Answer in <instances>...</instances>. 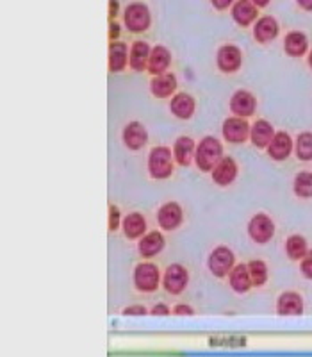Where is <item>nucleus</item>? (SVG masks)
<instances>
[{
	"instance_id": "nucleus-8",
	"label": "nucleus",
	"mask_w": 312,
	"mask_h": 357,
	"mask_svg": "<svg viewBox=\"0 0 312 357\" xmlns=\"http://www.w3.org/2000/svg\"><path fill=\"white\" fill-rule=\"evenodd\" d=\"M250 130L251 126L248 123L247 118L241 116H228L225 118V122L221 126V134L223 139L232 145H243L250 139Z\"/></svg>"
},
{
	"instance_id": "nucleus-24",
	"label": "nucleus",
	"mask_w": 312,
	"mask_h": 357,
	"mask_svg": "<svg viewBox=\"0 0 312 357\" xmlns=\"http://www.w3.org/2000/svg\"><path fill=\"white\" fill-rule=\"evenodd\" d=\"M130 49L127 43L116 40L109 41V59H107V66H109L111 73H120L129 66Z\"/></svg>"
},
{
	"instance_id": "nucleus-2",
	"label": "nucleus",
	"mask_w": 312,
	"mask_h": 357,
	"mask_svg": "<svg viewBox=\"0 0 312 357\" xmlns=\"http://www.w3.org/2000/svg\"><path fill=\"white\" fill-rule=\"evenodd\" d=\"M173 151L170 146L157 145L148 152L146 159V170L154 181H166L173 175Z\"/></svg>"
},
{
	"instance_id": "nucleus-10",
	"label": "nucleus",
	"mask_w": 312,
	"mask_h": 357,
	"mask_svg": "<svg viewBox=\"0 0 312 357\" xmlns=\"http://www.w3.org/2000/svg\"><path fill=\"white\" fill-rule=\"evenodd\" d=\"M184 223V211L182 206L175 200H170V202L162 204L157 211V225L161 231H177L180 225Z\"/></svg>"
},
{
	"instance_id": "nucleus-41",
	"label": "nucleus",
	"mask_w": 312,
	"mask_h": 357,
	"mask_svg": "<svg viewBox=\"0 0 312 357\" xmlns=\"http://www.w3.org/2000/svg\"><path fill=\"white\" fill-rule=\"evenodd\" d=\"M296 4H298L300 9H304V11L312 13V0H296Z\"/></svg>"
},
{
	"instance_id": "nucleus-19",
	"label": "nucleus",
	"mask_w": 312,
	"mask_h": 357,
	"mask_svg": "<svg viewBox=\"0 0 312 357\" xmlns=\"http://www.w3.org/2000/svg\"><path fill=\"white\" fill-rule=\"evenodd\" d=\"M232 20L240 27H250L259 20V8L251 0H235L231 8Z\"/></svg>"
},
{
	"instance_id": "nucleus-4",
	"label": "nucleus",
	"mask_w": 312,
	"mask_h": 357,
	"mask_svg": "<svg viewBox=\"0 0 312 357\" xmlns=\"http://www.w3.org/2000/svg\"><path fill=\"white\" fill-rule=\"evenodd\" d=\"M123 25L129 29L130 33L139 34L146 33L152 25V13L150 8L145 2H130L122 15Z\"/></svg>"
},
{
	"instance_id": "nucleus-14",
	"label": "nucleus",
	"mask_w": 312,
	"mask_h": 357,
	"mask_svg": "<svg viewBox=\"0 0 312 357\" xmlns=\"http://www.w3.org/2000/svg\"><path fill=\"white\" fill-rule=\"evenodd\" d=\"M240 175V165L231 155H223L221 161L214 167V170L211 172L212 183L219 188H227L231 184L235 183V178Z\"/></svg>"
},
{
	"instance_id": "nucleus-21",
	"label": "nucleus",
	"mask_w": 312,
	"mask_h": 357,
	"mask_svg": "<svg viewBox=\"0 0 312 357\" xmlns=\"http://www.w3.org/2000/svg\"><path fill=\"white\" fill-rule=\"evenodd\" d=\"M276 134L275 127H273L272 122H267L264 118H259L254 122L250 130V142L256 149H260V151H266L267 145L272 143L273 136Z\"/></svg>"
},
{
	"instance_id": "nucleus-39",
	"label": "nucleus",
	"mask_w": 312,
	"mask_h": 357,
	"mask_svg": "<svg viewBox=\"0 0 312 357\" xmlns=\"http://www.w3.org/2000/svg\"><path fill=\"white\" fill-rule=\"evenodd\" d=\"M122 33V25L118 24V22L111 20L109 22V41H116L118 36Z\"/></svg>"
},
{
	"instance_id": "nucleus-30",
	"label": "nucleus",
	"mask_w": 312,
	"mask_h": 357,
	"mask_svg": "<svg viewBox=\"0 0 312 357\" xmlns=\"http://www.w3.org/2000/svg\"><path fill=\"white\" fill-rule=\"evenodd\" d=\"M292 193L298 199H312V172L302 170L292 178Z\"/></svg>"
},
{
	"instance_id": "nucleus-32",
	"label": "nucleus",
	"mask_w": 312,
	"mask_h": 357,
	"mask_svg": "<svg viewBox=\"0 0 312 357\" xmlns=\"http://www.w3.org/2000/svg\"><path fill=\"white\" fill-rule=\"evenodd\" d=\"M248 270H250L251 282H254V288H263L264 284L270 279V270H267L266 261L263 259H251L248 261Z\"/></svg>"
},
{
	"instance_id": "nucleus-36",
	"label": "nucleus",
	"mask_w": 312,
	"mask_h": 357,
	"mask_svg": "<svg viewBox=\"0 0 312 357\" xmlns=\"http://www.w3.org/2000/svg\"><path fill=\"white\" fill-rule=\"evenodd\" d=\"M171 309H173L175 317H195L196 314L195 307L189 304H177L175 307H171Z\"/></svg>"
},
{
	"instance_id": "nucleus-1",
	"label": "nucleus",
	"mask_w": 312,
	"mask_h": 357,
	"mask_svg": "<svg viewBox=\"0 0 312 357\" xmlns=\"http://www.w3.org/2000/svg\"><path fill=\"white\" fill-rule=\"evenodd\" d=\"M225 155L223 151V143L216 136H203L196 145L195 165L203 174H211L214 167Z\"/></svg>"
},
{
	"instance_id": "nucleus-35",
	"label": "nucleus",
	"mask_w": 312,
	"mask_h": 357,
	"mask_svg": "<svg viewBox=\"0 0 312 357\" xmlns=\"http://www.w3.org/2000/svg\"><path fill=\"white\" fill-rule=\"evenodd\" d=\"M300 272L305 279L312 280V248H309L305 257L300 261Z\"/></svg>"
},
{
	"instance_id": "nucleus-16",
	"label": "nucleus",
	"mask_w": 312,
	"mask_h": 357,
	"mask_svg": "<svg viewBox=\"0 0 312 357\" xmlns=\"http://www.w3.org/2000/svg\"><path fill=\"white\" fill-rule=\"evenodd\" d=\"M170 111L178 120H191L196 113V98L187 91H178L170 98Z\"/></svg>"
},
{
	"instance_id": "nucleus-28",
	"label": "nucleus",
	"mask_w": 312,
	"mask_h": 357,
	"mask_svg": "<svg viewBox=\"0 0 312 357\" xmlns=\"http://www.w3.org/2000/svg\"><path fill=\"white\" fill-rule=\"evenodd\" d=\"M284 52L289 57H304L309 54V38L302 31H289L284 38Z\"/></svg>"
},
{
	"instance_id": "nucleus-15",
	"label": "nucleus",
	"mask_w": 312,
	"mask_h": 357,
	"mask_svg": "<svg viewBox=\"0 0 312 357\" xmlns=\"http://www.w3.org/2000/svg\"><path fill=\"white\" fill-rule=\"evenodd\" d=\"M122 142L123 145L132 152H138L141 149H145L146 143H148V130L138 120H132V122L127 123L122 130Z\"/></svg>"
},
{
	"instance_id": "nucleus-38",
	"label": "nucleus",
	"mask_w": 312,
	"mask_h": 357,
	"mask_svg": "<svg viewBox=\"0 0 312 357\" xmlns=\"http://www.w3.org/2000/svg\"><path fill=\"white\" fill-rule=\"evenodd\" d=\"M209 2L216 11H227L235 4V0H209Z\"/></svg>"
},
{
	"instance_id": "nucleus-26",
	"label": "nucleus",
	"mask_w": 312,
	"mask_h": 357,
	"mask_svg": "<svg viewBox=\"0 0 312 357\" xmlns=\"http://www.w3.org/2000/svg\"><path fill=\"white\" fill-rule=\"evenodd\" d=\"M152 47L146 41H134L130 47V57H129V66L132 72L143 73L148 70V61H150Z\"/></svg>"
},
{
	"instance_id": "nucleus-11",
	"label": "nucleus",
	"mask_w": 312,
	"mask_h": 357,
	"mask_svg": "<svg viewBox=\"0 0 312 357\" xmlns=\"http://www.w3.org/2000/svg\"><path fill=\"white\" fill-rule=\"evenodd\" d=\"M266 152L267 158L272 159V161H288V159L291 158L292 152H295V139H292L291 134L286 132V130H276L272 143L267 145Z\"/></svg>"
},
{
	"instance_id": "nucleus-33",
	"label": "nucleus",
	"mask_w": 312,
	"mask_h": 357,
	"mask_svg": "<svg viewBox=\"0 0 312 357\" xmlns=\"http://www.w3.org/2000/svg\"><path fill=\"white\" fill-rule=\"evenodd\" d=\"M123 216L120 207L114 206V204H109V216H107V227H109V232H116L118 229H122Z\"/></svg>"
},
{
	"instance_id": "nucleus-17",
	"label": "nucleus",
	"mask_w": 312,
	"mask_h": 357,
	"mask_svg": "<svg viewBox=\"0 0 312 357\" xmlns=\"http://www.w3.org/2000/svg\"><path fill=\"white\" fill-rule=\"evenodd\" d=\"M138 241V254L143 259H152V257L159 256L166 247V238L161 231H148Z\"/></svg>"
},
{
	"instance_id": "nucleus-34",
	"label": "nucleus",
	"mask_w": 312,
	"mask_h": 357,
	"mask_svg": "<svg viewBox=\"0 0 312 357\" xmlns=\"http://www.w3.org/2000/svg\"><path fill=\"white\" fill-rule=\"evenodd\" d=\"M123 317H146V314H150V311L145 307V305L141 304H132V305H127V307H123L122 311Z\"/></svg>"
},
{
	"instance_id": "nucleus-29",
	"label": "nucleus",
	"mask_w": 312,
	"mask_h": 357,
	"mask_svg": "<svg viewBox=\"0 0 312 357\" xmlns=\"http://www.w3.org/2000/svg\"><path fill=\"white\" fill-rule=\"evenodd\" d=\"M284 250H286V256H288L289 259L298 261V263H300V261L305 257V254L309 252V243L307 240H305V236L302 234L289 236L288 240H286Z\"/></svg>"
},
{
	"instance_id": "nucleus-27",
	"label": "nucleus",
	"mask_w": 312,
	"mask_h": 357,
	"mask_svg": "<svg viewBox=\"0 0 312 357\" xmlns=\"http://www.w3.org/2000/svg\"><path fill=\"white\" fill-rule=\"evenodd\" d=\"M171 65V52L164 47V45H155L152 47L150 61H148V70L146 72L150 73L152 77L155 75H161V73H166L168 68Z\"/></svg>"
},
{
	"instance_id": "nucleus-18",
	"label": "nucleus",
	"mask_w": 312,
	"mask_h": 357,
	"mask_svg": "<svg viewBox=\"0 0 312 357\" xmlns=\"http://www.w3.org/2000/svg\"><path fill=\"white\" fill-rule=\"evenodd\" d=\"M196 145H198V143L191 138V136H178V138L175 139L171 151H173L175 162H177L178 167L187 168L195 162Z\"/></svg>"
},
{
	"instance_id": "nucleus-13",
	"label": "nucleus",
	"mask_w": 312,
	"mask_h": 357,
	"mask_svg": "<svg viewBox=\"0 0 312 357\" xmlns=\"http://www.w3.org/2000/svg\"><path fill=\"white\" fill-rule=\"evenodd\" d=\"M228 109L234 116L250 118L257 111V98L256 95L248 91V89H237L228 100Z\"/></svg>"
},
{
	"instance_id": "nucleus-40",
	"label": "nucleus",
	"mask_w": 312,
	"mask_h": 357,
	"mask_svg": "<svg viewBox=\"0 0 312 357\" xmlns=\"http://www.w3.org/2000/svg\"><path fill=\"white\" fill-rule=\"evenodd\" d=\"M118 11H120V2L118 0H109V22L118 17Z\"/></svg>"
},
{
	"instance_id": "nucleus-43",
	"label": "nucleus",
	"mask_w": 312,
	"mask_h": 357,
	"mask_svg": "<svg viewBox=\"0 0 312 357\" xmlns=\"http://www.w3.org/2000/svg\"><path fill=\"white\" fill-rule=\"evenodd\" d=\"M307 65H309V68L312 70V49L309 50V54H307Z\"/></svg>"
},
{
	"instance_id": "nucleus-23",
	"label": "nucleus",
	"mask_w": 312,
	"mask_h": 357,
	"mask_svg": "<svg viewBox=\"0 0 312 357\" xmlns=\"http://www.w3.org/2000/svg\"><path fill=\"white\" fill-rule=\"evenodd\" d=\"M122 231L123 236L130 241H138L139 238L148 232V225H146V218L138 211H132L129 215L123 216L122 222Z\"/></svg>"
},
{
	"instance_id": "nucleus-31",
	"label": "nucleus",
	"mask_w": 312,
	"mask_h": 357,
	"mask_svg": "<svg viewBox=\"0 0 312 357\" xmlns=\"http://www.w3.org/2000/svg\"><path fill=\"white\" fill-rule=\"evenodd\" d=\"M295 154L296 158L304 162L312 161V132L304 130L296 136L295 139Z\"/></svg>"
},
{
	"instance_id": "nucleus-6",
	"label": "nucleus",
	"mask_w": 312,
	"mask_h": 357,
	"mask_svg": "<svg viewBox=\"0 0 312 357\" xmlns=\"http://www.w3.org/2000/svg\"><path fill=\"white\" fill-rule=\"evenodd\" d=\"M275 222L266 213H257L250 218L247 225L248 238L257 245H266L275 238Z\"/></svg>"
},
{
	"instance_id": "nucleus-25",
	"label": "nucleus",
	"mask_w": 312,
	"mask_h": 357,
	"mask_svg": "<svg viewBox=\"0 0 312 357\" xmlns=\"http://www.w3.org/2000/svg\"><path fill=\"white\" fill-rule=\"evenodd\" d=\"M227 279L231 289L234 293H237V295H244V293H248L254 288V282H251L250 270H248L247 263L235 264V266L232 268V272L228 273Z\"/></svg>"
},
{
	"instance_id": "nucleus-5",
	"label": "nucleus",
	"mask_w": 312,
	"mask_h": 357,
	"mask_svg": "<svg viewBox=\"0 0 312 357\" xmlns=\"http://www.w3.org/2000/svg\"><path fill=\"white\" fill-rule=\"evenodd\" d=\"M235 266V256L232 248H228L227 245H218L211 250L209 257H207V268L211 275H214L216 279H225L228 277V273L232 272V268Z\"/></svg>"
},
{
	"instance_id": "nucleus-12",
	"label": "nucleus",
	"mask_w": 312,
	"mask_h": 357,
	"mask_svg": "<svg viewBox=\"0 0 312 357\" xmlns=\"http://www.w3.org/2000/svg\"><path fill=\"white\" fill-rule=\"evenodd\" d=\"M275 311L279 317H302L305 311L304 296L298 291H292V289L282 291L276 298Z\"/></svg>"
},
{
	"instance_id": "nucleus-7",
	"label": "nucleus",
	"mask_w": 312,
	"mask_h": 357,
	"mask_svg": "<svg viewBox=\"0 0 312 357\" xmlns=\"http://www.w3.org/2000/svg\"><path fill=\"white\" fill-rule=\"evenodd\" d=\"M189 286V270L180 263H171L162 273V288L168 295H182Z\"/></svg>"
},
{
	"instance_id": "nucleus-42",
	"label": "nucleus",
	"mask_w": 312,
	"mask_h": 357,
	"mask_svg": "<svg viewBox=\"0 0 312 357\" xmlns=\"http://www.w3.org/2000/svg\"><path fill=\"white\" fill-rule=\"evenodd\" d=\"M251 2H254V4H256L259 9H263V8H267L272 0H251Z\"/></svg>"
},
{
	"instance_id": "nucleus-37",
	"label": "nucleus",
	"mask_w": 312,
	"mask_h": 357,
	"mask_svg": "<svg viewBox=\"0 0 312 357\" xmlns=\"http://www.w3.org/2000/svg\"><path fill=\"white\" fill-rule=\"evenodd\" d=\"M170 314H173V309L170 305L162 304V302H159L150 309V317H170Z\"/></svg>"
},
{
	"instance_id": "nucleus-22",
	"label": "nucleus",
	"mask_w": 312,
	"mask_h": 357,
	"mask_svg": "<svg viewBox=\"0 0 312 357\" xmlns=\"http://www.w3.org/2000/svg\"><path fill=\"white\" fill-rule=\"evenodd\" d=\"M280 33V25L276 22V18L270 17V15H264L259 17V20L254 24V38H256L257 43L267 45L272 43Z\"/></svg>"
},
{
	"instance_id": "nucleus-9",
	"label": "nucleus",
	"mask_w": 312,
	"mask_h": 357,
	"mask_svg": "<svg viewBox=\"0 0 312 357\" xmlns=\"http://www.w3.org/2000/svg\"><path fill=\"white\" fill-rule=\"evenodd\" d=\"M216 66L223 73L240 72L243 66V52L235 45H221L216 52Z\"/></svg>"
},
{
	"instance_id": "nucleus-3",
	"label": "nucleus",
	"mask_w": 312,
	"mask_h": 357,
	"mask_svg": "<svg viewBox=\"0 0 312 357\" xmlns=\"http://www.w3.org/2000/svg\"><path fill=\"white\" fill-rule=\"evenodd\" d=\"M132 282L139 293H155L159 286H162V273L157 264L145 259L134 266Z\"/></svg>"
},
{
	"instance_id": "nucleus-20",
	"label": "nucleus",
	"mask_w": 312,
	"mask_h": 357,
	"mask_svg": "<svg viewBox=\"0 0 312 357\" xmlns=\"http://www.w3.org/2000/svg\"><path fill=\"white\" fill-rule=\"evenodd\" d=\"M177 75L171 72L161 73V75H155L150 81V93L154 95L159 100H166V98H171L175 93H177Z\"/></svg>"
}]
</instances>
